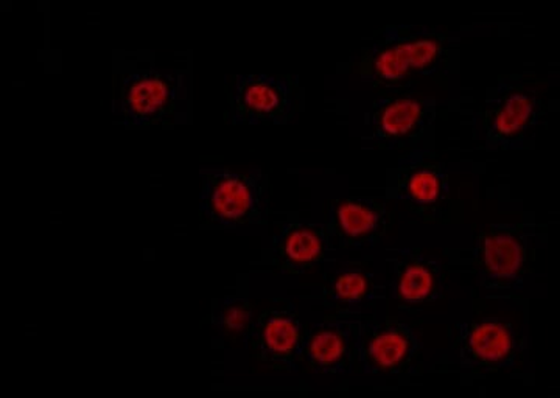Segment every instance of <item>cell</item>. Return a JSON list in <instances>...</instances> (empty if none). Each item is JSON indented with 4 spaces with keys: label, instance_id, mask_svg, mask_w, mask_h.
Returning a JSON list of instances; mask_svg holds the SVG:
<instances>
[{
    "label": "cell",
    "instance_id": "obj_11",
    "mask_svg": "<svg viewBox=\"0 0 560 398\" xmlns=\"http://www.w3.org/2000/svg\"><path fill=\"white\" fill-rule=\"evenodd\" d=\"M324 224L340 248H370L388 232L389 209L381 198L349 197L331 204Z\"/></svg>",
    "mask_w": 560,
    "mask_h": 398
},
{
    "label": "cell",
    "instance_id": "obj_12",
    "mask_svg": "<svg viewBox=\"0 0 560 398\" xmlns=\"http://www.w3.org/2000/svg\"><path fill=\"white\" fill-rule=\"evenodd\" d=\"M517 355L518 337L511 323L490 318L459 326V359L463 368L490 374L514 366Z\"/></svg>",
    "mask_w": 560,
    "mask_h": 398
},
{
    "label": "cell",
    "instance_id": "obj_10",
    "mask_svg": "<svg viewBox=\"0 0 560 398\" xmlns=\"http://www.w3.org/2000/svg\"><path fill=\"white\" fill-rule=\"evenodd\" d=\"M526 224H490L477 239V265L482 285L492 291L518 289L529 253Z\"/></svg>",
    "mask_w": 560,
    "mask_h": 398
},
{
    "label": "cell",
    "instance_id": "obj_16",
    "mask_svg": "<svg viewBox=\"0 0 560 398\" xmlns=\"http://www.w3.org/2000/svg\"><path fill=\"white\" fill-rule=\"evenodd\" d=\"M378 302L374 274L361 265H348L327 278L323 289V305L331 316L370 318Z\"/></svg>",
    "mask_w": 560,
    "mask_h": 398
},
{
    "label": "cell",
    "instance_id": "obj_13",
    "mask_svg": "<svg viewBox=\"0 0 560 398\" xmlns=\"http://www.w3.org/2000/svg\"><path fill=\"white\" fill-rule=\"evenodd\" d=\"M361 319L330 315L308 331L304 350L308 368L320 375H345L352 371Z\"/></svg>",
    "mask_w": 560,
    "mask_h": 398
},
{
    "label": "cell",
    "instance_id": "obj_8",
    "mask_svg": "<svg viewBox=\"0 0 560 398\" xmlns=\"http://www.w3.org/2000/svg\"><path fill=\"white\" fill-rule=\"evenodd\" d=\"M436 119V99L420 94L378 97L366 116L370 147L408 149L429 134Z\"/></svg>",
    "mask_w": 560,
    "mask_h": 398
},
{
    "label": "cell",
    "instance_id": "obj_14",
    "mask_svg": "<svg viewBox=\"0 0 560 398\" xmlns=\"http://www.w3.org/2000/svg\"><path fill=\"white\" fill-rule=\"evenodd\" d=\"M393 290L405 307L434 304L444 296L445 271L441 260L419 248L389 253Z\"/></svg>",
    "mask_w": 560,
    "mask_h": 398
},
{
    "label": "cell",
    "instance_id": "obj_5",
    "mask_svg": "<svg viewBox=\"0 0 560 398\" xmlns=\"http://www.w3.org/2000/svg\"><path fill=\"white\" fill-rule=\"evenodd\" d=\"M234 125L289 124L301 108L300 79L290 75H237L228 91Z\"/></svg>",
    "mask_w": 560,
    "mask_h": 398
},
{
    "label": "cell",
    "instance_id": "obj_6",
    "mask_svg": "<svg viewBox=\"0 0 560 398\" xmlns=\"http://www.w3.org/2000/svg\"><path fill=\"white\" fill-rule=\"evenodd\" d=\"M422 355V342L411 324L399 319L363 318L357 363L364 374L401 377L411 374Z\"/></svg>",
    "mask_w": 560,
    "mask_h": 398
},
{
    "label": "cell",
    "instance_id": "obj_15",
    "mask_svg": "<svg viewBox=\"0 0 560 398\" xmlns=\"http://www.w3.org/2000/svg\"><path fill=\"white\" fill-rule=\"evenodd\" d=\"M334 248L326 224L289 221L272 239V261L287 274H302L326 260Z\"/></svg>",
    "mask_w": 560,
    "mask_h": 398
},
{
    "label": "cell",
    "instance_id": "obj_4",
    "mask_svg": "<svg viewBox=\"0 0 560 398\" xmlns=\"http://www.w3.org/2000/svg\"><path fill=\"white\" fill-rule=\"evenodd\" d=\"M121 121L143 130L175 120L187 102V86L180 70L156 66L127 70L120 79Z\"/></svg>",
    "mask_w": 560,
    "mask_h": 398
},
{
    "label": "cell",
    "instance_id": "obj_9",
    "mask_svg": "<svg viewBox=\"0 0 560 398\" xmlns=\"http://www.w3.org/2000/svg\"><path fill=\"white\" fill-rule=\"evenodd\" d=\"M308 331L290 301H276L250 330L248 346L254 360L275 371H296L304 360Z\"/></svg>",
    "mask_w": 560,
    "mask_h": 398
},
{
    "label": "cell",
    "instance_id": "obj_2",
    "mask_svg": "<svg viewBox=\"0 0 560 398\" xmlns=\"http://www.w3.org/2000/svg\"><path fill=\"white\" fill-rule=\"evenodd\" d=\"M198 216L209 230H241L267 221L270 183L260 169L248 175L230 168L202 169Z\"/></svg>",
    "mask_w": 560,
    "mask_h": 398
},
{
    "label": "cell",
    "instance_id": "obj_7",
    "mask_svg": "<svg viewBox=\"0 0 560 398\" xmlns=\"http://www.w3.org/2000/svg\"><path fill=\"white\" fill-rule=\"evenodd\" d=\"M390 194L420 220H441L451 198L444 162L433 150L423 147L411 150L400 160Z\"/></svg>",
    "mask_w": 560,
    "mask_h": 398
},
{
    "label": "cell",
    "instance_id": "obj_1",
    "mask_svg": "<svg viewBox=\"0 0 560 398\" xmlns=\"http://www.w3.org/2000/svg\"><path fill=\"white\" fill-rule=\"evenodd\" d=\"M447 33L438 28L397 25L363 50L360 79L375 90L404 91L411 83L440 72L448 60Z\"/></svg>",
    "mask_w": 560,
    "mask_h": 398
},
{
    "label": "cell",
    "instance_id": "obj_17",
    "mask_svg": "<svg viewBox=\"0 0 560 398\" xmlns=\"http://www.w3.org/2000/svg\"><path fill=\"white\" fill-rule=\"evenodd\" d=\"M212 324L230 344H248L254 326L253 305L243 294L228 296L213 309Z\"/></svg>",
    "mask_w": 560,
    "mask_h": 398
},
{
    "label": "cell",
    "instance_id": "obj_3",
    "mask_svg": "<svg viewBox=\"0 0 560 398\" xmlns=\"http://www.w3.org/2000/svg\"><path fill=\"white\" fill-rule=\"evenodd\" d=\"M545 113L540 81L528 75L501 79L482 110L486 147L490 151L523 149L536 134Z\"/></svg>",
    "mask_w": 560,
    "mask_h": 398
}]
</instances>
